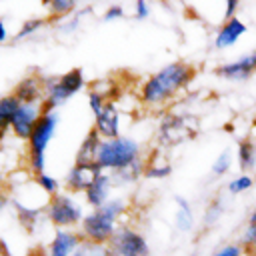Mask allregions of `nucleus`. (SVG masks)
I'll return each mask as SVG.
<instances>
[{"label":"nucleus","mask_w":256,"mask_h":256,"mask_svg":"<svg viewBox=\"0 0 256 256\" xmlns=\"http://www.w3.org/2000/svg\"><path fill=\"white\" fill-rule=\"evenodd\" d=\"M142 158V146L138 144V140L130 138V136H116V138H104L98 154H96V164L100 170L106 172H114L120 170L136 160Z\"/></svg>","instance_id":"20e7f679"},{"label":"nucleus","mask_w":256,"mask_h":256,"mask_svg":"<svg viewBox=\"0 0 256 256\" xmlns=\"http://www.w3.org/2000/svg\"><path fill=\"white\" fill-rule=\"evenodd\" d=\"M46 220L54 228H78L84 218V206L74 198L72 192H58L50 196L46 204Z\"/></svg>","instance_id":"0eeeda50"},{"label":"nucleus","mask_w":256,"mask_h":256,"mask_svg":"<svg viewBox=\"0 0 256 256\" xmlns=\"http://www.w3.org/2000/svg\"><path fill=\"white\" fill-rule=\"evenodd\" d=\"M176 204V214H174V226L180 234H188L194 228V210L192 204L184 198V196H176L174 198Z\"/></svg>","instance_id":"6ab92c4d"},{"label":"nucleus","mask_w":256,"mask_h":256,"mask_svg":"<svg viewBox=\"0 0 256 256\" xmlns=\"http://www.w3.org/2000/svg\"><path fill=\"white\" fill-rule=\"evenodd\" d=\"M6 202H8V198H6V194L0 190V212L4 210V206H6Z\"/></svg>","instance_id":"e433bc0d"},{"label":"nucleus","mask_w":256,"mask_h":256,"mask_svg":"<svg viewBox=\"0 0 256 256\" xmlns=\"http://www.w3.org/2000/svg\"><path fill=\"white\" fill-rule=\"evenodd\" d=\"M236 162L242 172L250 174L256 168V142L252 138H242L236 146Z\"/></svg>","instance_id":"aec40b11"},{"label":"nucleus","mask_w":256,"mask_h":256,"mask_svg":"<svg viewBox=\"0 0 256 256\" xmlns=\"http://www.w3.org/2000/svg\"><path fill=\"white\" fill-rule=\"evenodd\" d=\"M8 40V30H6V24L0 20V42H6Z\"/></svg>","instance_id":"c9c22d12"},{"label":"nucleus","mask_w":256,"mask_h":256,"mask_svg":"<svg viewBox=\"0 0 256 256\" xmlns=\"http://www.w3.org/2000/svg\"><path fill=\"white\" fill-rule=\"evenodd\" d=\"M126 212H128V202L124 198H110L106 204L86 212L78 230L84 240L108 244V240L118 230L120 220Z\"/></svg>","instance_id":"f03ea898"},{"label":"nucleus","mask_w":256,"mask_h":256,"mask_svg":"<svg viewBox=\"0 0 256 256\" xmlns=\"http://www.w3.org/2000/svg\"><path fill=\"white\" fill-rule=\"evenodd\" d=\"M102 170L98 168V164H82V162H74V166L68 170L66 178H64V188L72 194H84L88 190V186L96 180V176Z\"/></svg>","instance_id":"9b49d317"},{"label":"nucleus","mask_w":256,"mask_h":256,"mask_svg":"<svg viewBox=\"0 0 256 256\" xmlns=\"http://www.w3.org/2000/svg\"><path fill=\"white\" fill-rule=\"evenodd\" d=\"M242 0H224V18H232L236 16L238 8H240Z\"/></svg>","instance_id":"f704fd0d"},{"label":"nucleus","mask_w":256,"mask_h":256,"mask_svg":"<svg viewBox=\"0 0 256 256\" xmlns=\"http://www.w3.org/2000/svg\"><path fill=\"white\" fill-rule=\"evenodd\" d=\"M80 0H42V6L48 10L50 20H64L68 16H72L78 8Z\"/></svg>","instance_id":"5701e85b"},{"label":"nucleus","mask_w":256,"mask_h":256,"mask_svg":"<svg viewBox=\"0 0 256 256\" xmlns=\"http://www.w3.org/2000/svg\"><path fill=\"white\" fill-rule=\"evenodd\" d=\"M74 256H114L108 244L102 242H92V240H82V244L76 248Z\"/></svg>","instance_id":"393cba45"},{"label":"nucleus","mask_w":256,"mask_h":256,"mask_svg":"<svg viewBox=\"0 0 256 256\" xmlns=\"http://www.w3.org/2000/svg\"><path fill=\"white\" fill-rule=\"evenodd\" d=\"M42 114H44V104L20 102L16 112H14V116H12V122H10V134L14 138L26 142Z\"/></svg>","instance_id":"1a4fd4ad"},{"label":"nucleus","mask_w":256,"mask_h":256,"mask_svg":"<svg viewBox=\"0 0 256 256\" xmlns=\"http://www.w3.org/2000/svg\"><path fill=\"white\" fill-rule=\"evenodd\" d=\"M58 110H44L26 140V168L30 174H40L46 168V150L58 128Z\"/></svg>","instance_id":"7ed1b4c3"},{"label":"nucleus","mask_w":256,"mask_h":256,"mask_svg":"<svg viewBox=\"0 0 256 256\" xmlns=\"http://www.w3.org/2000/svg\"><path fill=\"white\" fill-rule=\"evenodd\" d=\"M102 140H104V138H102L94 128H90L88 134L84 136V140H82L78 152H76V160H74V162L96 164V154H98V148H100Z\"/></svg>","instance_id":"a211bd4d"},{"label":"nucleus","mask_w":256,"mask_h":256,"mask_svg":"<svg viewBox=\"0 0 256 256\" xmlns=\"http://www.w3.org/2000/svg\"><path fill=\"white\" fill-rule=\"evenodd\" d=\"M48 22H50V18H42V16H32V18H28V20L20 26V30H18V34H16L14 40H26V38L38 34L44 26H48Z\"/></svg>","instance_id":"b1692460"},{"label":"nucleus","mask_w":256,"mask_h":256,"mask_svg":"<svg viewBox=\"0 0 256 256\" xmlns=\"http://www.w3.org/2000/svg\"><path fill=\"white\" fill-rule=\"evenodd\" d=\"M30 256H48V252L46 250H34Z\"/></svg>","instance_id":"4c0bfd02"},{"label":"nucleus","mask_w":256,"mask_h":256,"mask_svg":"<svg viewBox=\"0 0 256 256\" xmlns=\"http://www.w3.org/2000/svg\"><path fill=\"white\" fill-rule=\"evenodd\" d=\"M172 174V162L158 146L144 158V178L148 180H164Z\"/></svg>","instance_id":"f3484780"},{"label":"nucleus","mask_w":256,"mask_h":256,"mask_svg":"<svg viewBox=\"0 0 256 256\" xmlns=\"http://www.w3.org/2000/svg\"><path fill=\"white\" fill-rule=\"evenodd\" d=\"M232 152L230 150H224V152H220L218 156H216V160L212 162V174L214 176H226L228 172H230V168H232Z\"/></svg>","instance_id":"c756f323"},{"label":"nucleus","mask_w":256,"mask_h":256,"mask_svg":"<svg viewBox=\"0 0 256 256\" xmlns=\"http://www.w3.org/2000/svg\"><path fill=\"white\" fill-rule=\"evenodd\" d=\"M246 30H248V26H246V22L242 18H238V16L226 18L220 24V28L216 30V34H214V48L216 50H224V48L234 46L246 34Z\"/></svg>","instance_id":"4468645a"},{"label":"nucleus","mask_w":256,"mask_h":256,"mask_svg":"<svg viewBox=\"0 0 256 256\" xmlns=\"http://www.w3.org/2000/svg\"><path fill=\"white\" fill-rule=\"evenodd\" d=\"M44 84H46L44 110H58L86 86V80L80 68H72L60 76L44 78Z\"/></svg>","instance_id":"423d86ee"},{"label":"nucleus","mask_w":256,"mask_h":256,"mask_svg":"<svg viewBox=\"0 0 256 256\" xmlns=\"http://www.w3.org/2000/svg\"><path fill=\"white\" fill-rule=\"evenodd\" d=\"M90 12H92V8H82V10L74 12L72 16H68V18L60 20V32H64V34H74V32H78V28H80V24H82L84 14H90Z\"/></svg>","instance_id":"c85d7f7f"},{"label":"nucleus","mask_w":256,"mask_h":256,"mask_svg":"<svg viewBox=\"0 0 256 256\" xmlns=\"http://www.w3.org/2000/svg\"><path fill=\"white\" fill-rule=\"evenodd\" d=\"M18 102H28V104H44V94H46V84L44 78L38 74H30L26 78H22L14 92H12Z\"/></svg>","instance_id":"2eb2a0df"},{"label":"nucleus","mask_w":256,"mask_h":256,"mask_svg":"<svg viewBox=\"0 0 256 256\" xmlns=\"http://www.w3.org/2000/svg\"><path fill=\"white\" fill-rule=\"evenodd\" d=\"M248 254H250V256H256V244H254V246L248 250Z\"/></svg>","instance_id":"ea45409f"},{"label":"nucleus","mask_w":256,"mask_h":256,"mask_svg":"<svg viewBox=\"0 0 256 256\" xmlns=\"http://www.w3.org/2000/svg\"><path fill=\"white\" fill-rule=\"evenodd\" d=\"M114 256H150V244L146 236L130 224H120L108 240Z\"/></svg>","instance_id":"6e6552de"},{"label":"nucleus","mask_w":256,"mask_h":256,"mask_svg":"<svg viewBox=\"0 0 256 256\" xmlns=\"http://www.w3.org/2000/svg\"><path fill=\"white\" fill-rule=\"evenodd\" d=\"M120 120H122V114H120V108L114 100H108L102 108L100 114L94 116V130L102 136V138H116L120 136Z\"/></svg>","instance_id":"ddd939ff"},{"label":"nucleus","mask_w":256,"mask_h":256,"mask_svg":"<svg viewBox=\"0 0 256 256\" xmlns=\"http://www.w3.org/2000/svg\"><path fill=\"white\" fill-rule=\"evenodd\" d=\"M196 78V68L188 62L176 60L164 64L150 74L140 86V102L146 108H162L178 98Z\"/></svg>","instance_id":"f257e3e1"},{"label":"nucleus","mask_w":256,"mask_h":256,"mask_svg":"<svg viewBox=\"0 0 256 256\" xmlns=\"http://www.w3.org/2000/svg\"><path fill=\"white\" fill-rule=\"evenodd\" d=\"M120 18H124V6H120V4H110L102 14L104 22H114V20H120Z\"/></svg>","instance_id":"473e14b6"},{"label":"nucleus","mask_w":256,"mask_h":256,"mask_svg":"<svg viewBox=\"0 0 256 256\" xmlns=\"http://www.w3.org/2000/svg\"><path fill=\"white\" fill-rule=\"evenodd\" d=\"M224 214V200L222 196H214L208 204H206V210H204V226H214Z\"/></svg>","instance_id":"a878e982"},{"label":"nucleus","mask_w":256,"mask_h":256,"mask_svg":"<svg viewBox=\"0 0 256 256\" xmlns=\"http://www.w3.org/2000/svg\"><path fill=\"white\" fill-rule=\"evenodd\" d=\"M254 72H256V52H248L216 68V76L228 82H246Z\"/></svg>","instance_id":"9d476101"},{"label":"nucleus","mask_w":256,"mask_h":256,"mask_svg":"<svg viewBox=\"0 0 256 256\" xmlns=\"http://www.w3.org/2000/svg\"><path fill=\"white\" fill-rule=\"evenodd\" d=\"M150 16V2L148 0H134V18L146 20Z\"/></svg>","instance_id":"72a5a7b5"},{"label":"nucleus","mask_w":256,"mask_h":256,"mask_svg":"<svg viewBox=\"0 0 256 256\" xmlns=\"http://www.w3.org/2000/svg\"><path fill=\"white\" fill-rule=\"evenodd\" d=\"M18 98L14 94H8V96H0V142L6 140V136L10 134V122H12V116L18 108Z\"/></svg>","instance_id":"4be33fe9"},{"label":"nucleus","mask_w":256,"mask_h":256,"mask_svg":"<svg viewBox=\"0 0 256 256\" xmlns=\"http://www.w3.org/2000/svg\"><path fill=\"white\" fill-rule=\"evenodd\" d=\"M34 180H36V184L48 194V196H54V194H58L60 192V180L56 178V176H52V174H48L46 170L44 172H40V174H34Z\"/></svg>","instance_id":"cd10ccee"},{"label":"nucleus","mask_w":256,"mask_h":256,"mask_svg":"<svg viewBox=\"0 0 256 256\" xmlns=\"http://www.w3.org/2000/svg\"><path fill=\"white\" fill-rule=\"evenodd\" d=\"M210 256H250L246 250H244V246L238 242V244H224V246H220L216 252H212Z\"/></svg>","instance_id":"7c9ffc66"},{"label":"nucleus","mask_w":256,"mask_h":256,"mask_svg":"<svg viewBox=\"0 0 256 256\" xmlns=\"http://www.w3.org/2000/svg\"><path fill=\"white\" fill-rule=\"evenodd\" d=\"M252 186H254V178H252L250 174L242 172V174L234 176V178L228 182L226 190H228V194H232V196H238V194H244V192H248Z\"/></svg>","instance_id":"bb28decb"},{"label":"nucleus","mask_w":256,"mask_h":256,"mask_svg":"<svg viewBox=\"0 0 256 256\" xmlns=\"http://www.w3.org/2000/svg\"><path fill=\"white\" fill-rule=\"evenodd\" d=\"M198 134V118L192 112H166L156 130L160 148H172L192 140Z\"/></svg>","instance_id":"39448f33"},{"label":"nucleus","mask_w":256,"mask_h":256,"mask_svg":"<svg viewBox=\"0 0 256 256\" xmlns=\"http://www.w3.org/2000/svg\"><path fill=\"white\" fill-rule=\"evenodd\" d=\"M112 174V180H114V186H128V184H134L138 182L142 176H144V158L120 168V170H114L110 172Z\"/></svg>","instance_id":"412c9836"},{"label":"nucleus","mask_w":256,"mask_h":256,"mask_svg":"<svg viewBox=\"0 0 256 256\" xmlns=\"http://www.w3.org/2000/svg\"><path fill=\"white\" fill-rule=\"evenodd\" d=\"M82 234L80 230L74 228H56L52 240L46 246L48 256H74L76 248L82 244Z\"/></svg>","instance_id":"f8f14e48"},{"label":"nucleus","mask_w":256,"mask_h":256,"mask_svg":"<svg viewBox=\"0 0 256 256\" xmlns=\"http://www.w3.org/2000/svg\"><path fill=\"white\" fill-rule=\"evenodd\" d=\"M248 222H256V208L250 212V216H248Z\"/></svg>","instance_id":"58836bf2"},{"label":"nucleus","mask_w":256,"mask_h":256,"mask_svg":"<svg viewBox=\"0 0 256 256\" xmlns=\"http://www.w3.org/2000/svg\"><path fill=\"white\" fill-rule=\"evenodd\" d=\"M88 108H90V112L96 116V114H100L102 112V108H104V104L108 102L102 94H98V92H94V90H88Z\"/></svg>","instance_id":"2f4dec72"},{"label":"nucleus","mask_w":256,"mask_h":256,"mask_svg":"<svg viewBox=\"0 0 256 256\" xmlns=\"http://www.w3.org/2000/svg\"><path fill=\"white\" fill-rule=\"evenodd\" d=\"M112 188H114L112 174L106 172V170H102V172L96 176V180L88 186V190L84 192V200H86V204H88L90 208H98V206L106 204V202L110 200V192H112Z\"/></svg>","instance_id":"dca6fc26"}]
</instances>
